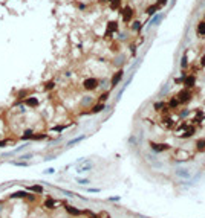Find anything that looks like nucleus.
Segmentation results:
<instances>
[{
    "label": "nucleus",
    "instance_id": "obj_1",
    "mask_svg": "<svg viewBox=\"0 0 205 218\" xmlns=\"http://www.w3.org/2000/svg\"><path fill=\"white\" fill-rule=\"evenodd\" d=\"M191 99V93L188 88H184V90H181L178 93V101H179V104H187V102H190Z\"/></svg>",
    "mask_w": 205,
    "mask_h": 218
},
{
    "label": "nucleus",
    "instance_id": "obj_2",
    "mask_svg": "<svg viewBox=\"0 0 205 218\" xmlns=\"http://www.w3.org/2000/svg\"><path fill=\"white\" fill-rule=\"evenodd\" d=\"M83 86H84L86 90H93V88L98 87V79H95V78H87V79H84Z\"/></svg>",
    "mask_w": 205,
    "mask_h": 218
},
{
    "label": "nucleus",
    "instance_id": "obj_3",
    "mask_svg": "<svg viewBox=\"0 0 205 218\" xmlns=\"http://www.w3.org/2000/svg\"><path fill=\"white\" fill-rule=\"evenodd\" d=\"M185 88H193L196 84V76L194 75H188V76H184V81H182Z\"/></svg>",
    "mask_w": 205,
    "mask_h": 218
},
{
    "label": "nucleus",
    "instance_id": "obj_4",
    "mask_svg": "<svg viewBox=\"0 0 205 218\" xmlns=\"http://www.w3.org/2000/svg\"><path fill=\"white\" fill-rule=\"evenodd\" d=\"M150 146H151V150L156 151V153H161V151H165V150L170 148L167 144H155V142H150Z\"/></svg>",
    "mask_w": 205,
    "mask_h": 218
},
{
    "label": "nucleus",
    "instance_id": "obj_5",
    "mask_svg": "<svg viewBox=\"0 0 205 218\" xmlns=\"http://www.w3.org/2000/svg\"><path fill=\"white\" fill-rule=\"evenodd\" d=\"M121 14H123V20L127 23V21H130L132 17H133V9H132L130 6H127V8H124V9H123Z\"/></svg>",
    "mask_w": 205,
    "mask_h": 218
},
{
    "label": "nucleus",
    "instance_id": "obj_6",
    "mask_svg": "<svg viewBox=\"0 0 205 218\" xmlns=\"http://www.w3.org/2000/svg\"><path fill=\"white\" fill-rule=\"evenodd\" d=\"M123 75H124V72H123V70H118V72L115 73L113 76H112V79H110V86H112V87H117V84H118L119 81H121Z\"/></svg>",
    "mask_w": 205,
    "mask_h": 218
},
{
    "label": "nucleus",
    "instance_id": "obj_7",
    "mask_svg": "<svg viewBox=\"0 0 205 218\" xmlns=\"http://www.w3.org/2000/svg\"><path fill=\"white\" fill-rule=\"evenodd\" d=\"M118 29V23L117 21H110V23L107 25V31H106V37H109V35H112L113 32H117Z\"/></svg>",
    "mask_w": 205,
    "mask_h": 218
},
{
    "label": "nucleus",
    "instance_id": "obj_8",
    "mask_svg": "<svg viewBox=\"0 0 205 218\" xmlns=\"http://www.w3.org/2000/svg\"><path fill=\"white\" fill-rule=\"evenodd\" d=\"M196 34L198 35H205V20L198 23V26H196Z\"/></svg>",
    "mask_w": 205,
    "mask_h": 218
},
{
    "label": "nucleus",
    "instance_id": "obj_9",
    "mask_svg": "<svg viewBox=\"0 0 205 218\" xmlns=\"http://www.w3.org/2000/svg\"><path fill=\"white\" fill-rule=\"evenodd\" d=\"M25 104L29 105V107H37L38 105V99L37 98H28V99L25 101Z\"/></svg>",
    "mask_w": 205,
    "mask_h": 218
},
{
    "label": "nucleus",
    "instance_id": "obj_10",
    "mask_svg": "<svg viewBox=\"0 0 205 218\" xmlns=\"http://www.w3.org/2000/svg\"><path fill=\"white\" fill-rule=\"evenodd\" d=\"M158 8H159V5H153V6H149V8H147V9H145V12H147V14H149V15H155V14H156V11H158Z\"/></svg>",
    "mask_w": 205,
    "mask_h": 218
},
{
    "label": "nucleus",
    "instance_id": "obj_11",
    "mask_svg": "<svg viewBox=\"0 0 205 218\" xmlns=\"http://www.w3.org/2000/svg\"><path fill=\"white\" fill-rule=\"evenodd\" d=\"M110 2V8L112 9H119L121 8V0H109Z\"/></svg>",
    "mask_w": 205,
    "mask_h": 218
},
{
    "label": "nucleus",
    "instance_id": "obj_12",
    "mask_svg": "<svg viewBox=\"0 0 205 218\" xmlns=\"http://www.w3.org/2000/svg\"><path fill=\"white\" fill-rule=\"evenodd\" d=\"M196 150L198 151H205V139H200L196 142Z\"/></svg>",
    "mask_w": 205,
    "mask_h": 218
},
{
    "label": "nucleus",
    "instance_id": "obj_13",
    "mask_svg": "<svg viewBox=\"0 0 205 218\" xmlns=\"http://www.w3.org/2000/svg\"><path fill=\"white\" fill-rule=\"evenodd\" d=\"M161 19H162V15H161V14H155V15H153V19L150 20V25L156 26V25L159 23V21H161Z\"/></svg>",
    "mask_w": 205,
    "mask_h": 218
},
{
    "label": "nucleus",
    "instance_id": "obj_14",
    "mask_svg": "<svg viewBox=\"0 0 205 218\" xmlns=\"http://www.w3.org/2000/svg\"><path fill=\"white\" fill-rule=\"evenodd\" d=\"M101 110H104V104L102 102H100V104H96L95 107L92 108V113H100Z\"/></svg>",
    "mask_w": 205,
    "mask_h": 218
},
{
    "label": "nucleus",
    "instance_id": "obj_15",
    "mask_svg": "<svg viewBox=\"0 0 205 218\" xmlns=\"http://www.w3.org/2000/svg\"><path fill=\"white\" fill-rule=\"evenodd\" d=\"M178 105H179V101H178V98H172L170 102H168V107H170V108H176Z\"/></svg>",
    "mask_w": 205,
    "mask_h": 218
},
{
    "label": "nucleus",
    "instance_id": "obj_16",
    "mask_svg": "<svg viewBox=\"0 0 205 218\" xmlns=\"http://www.w3.org/2000/svg\"><path fill=\"white\" fill-rule=\"evenodd\" d=\"M66 211H68L69 213H72V215H80V212L78 209H75V207H72V206H66Z\"/></svg>",
    "mask_w": 205,
    "mask_h": 218
},
{
    "label": "nucleus",
    "instance_id": "obj_17",
    "mask_svg": "<svg viewBox=\"0 0 205 218\" xmlns=\"http://www.w3.org/2000/svg\"><path fill=\"white\" fill-rule=\"evenodd\" d=\"M176 174H178V175H181V177H190V172H188V171H185V169H178V171H176Z\"/></svg>",
    "mask_w": 205,
    "mask_h": 218
},
{
    "label": "nucleus",
    "instance_id": "obj_18",
    "mask_svg": "<svg viewBox=\"0 0 205 218\" xmlns=\"http://www.w3.org/2000/svg\"><path fill=\"white\" fill-rule=\"evenodd\" d=\"M181 67L182 69H187V53L182 55V60H181Z\"/></svg>",
    "mask_w": 205,
    "mask_h": 218
},
{
    "label": "nucleus",
    "instance_id": "obj_19",
    "mask_svg": "<svg viewBox=\"0 0 205 218\" xmlns=\"http://www.w3.org/2000/svg\"><path fill=\"white\" fill-rule=\"evenodd\" d=\"M141 28H142L141 21H133V26H132V29H133V31H138V29H141Z\"/></svg>",
    "mask_w": 205,
    "mask_h": 218
},
{
    "label": "nucleus",
    "instance_id": "obj_20",
    "mask_svg": "<svg viewBox=\"0 0 205 218\" xmlns=\"http://www.w3.org/2000/svg\"><path fill=\"white\" fill-rule=\"evenodd\" d=\"M31 191H34V192H42L43 188L42 186H31Z\"/></svg>",
    "mask_w": 205,
    "mask_h": 218
},
{
    "label": "nucleus",
    "instance_id": "obj_21",
    "mask_svg": "<svg viewBox=\"0 0 205 218\" xmlns=\"http://www.w3.org/2000/svg\"><path fill=\"white\" fill-rule=\"evenodd\" d=\"M44 206H46V207H54V201H52V200L51 198H49V200H46V203H44Z\"/></svg>",
    "mask_w": 205,
    "mask_h": 218
},
{
    "label": "nucleus",
    "instance_id": "obj_22",
    "mask_svg": "<svg viewBox=\"0 0 205 218\" xmlns=\"http://www.w3.org/2000/svg\"><path fill=\"white\" fill-rule=\"evenodd\" d=\"M161 108H164V102H156V104H155V110H161Z\"/></svg>",
    "mask_w": 205,
    "mask_h": 218
},
{
    "label": "nucleus",
    "instance_id": "obj_23",
    "mask_svg": "<svg viewBox=\"0 0 205 218\" xmlns=\"http://www.w3.org/2000/svg\"><path fill=\"white\" fill-rule=\"evenodd\" d=\"M26 195H28L26 192H17V194H12L11 197H15L17 198V197H26Z\"/></svg>",
    "mask_w": 205,
    "mask_h": 218
},
{
    "label": "nucleus",
    "instance_id": "obj_24",
    "mask_svg": "<svg viewBox=\"0 0 205 218\" xmlns=\"http://www.w3.org/2000/svg\"><path fill=\"white\" fill-rule=\"evenodd\" d=\"M107 96H109V93H102V95L100 96V101H101V102H104L106 99H107Z\"/></svg>",
    "mask_w": 205,
    "mask_h": 218
},
{
    "label": "nucleus",
    "instance_id": "obj_25",
    "mask_svg": "<svg viewBox=\"0 0 205 218\" xmlns=\"http://www.w3.org/2000/svg\"><path fill=\"white\" fill-rule=\"evenodd\" d=\"M200 67H205V55L200 56Z\"/></svg>",
    "mask_w": 205,
    "mask_h": 218
},
{
    "label": "nucleus",
    "instance_id": "obj_26",
    "mask_svg": "<svg viewBox=\"0 0 205 218\" xmlns=\"http://www.w3.org/2000/svg\"><path fill=\"white\" fill-rule=\"evenodd\" d=\"M158 5H159V6H165V5H167V0H159Z\"/></svg>",
    "mask_w": 205,
    "mask_h": 218
},
{
    "label": "nucleus",
    "instance_id": "obj_27",
    "mask_svg": "<svg viewBox=\"0 0 205 218\" xmlns=\"http://www.w3.org/2000/svg\"><path fill=\"white\" fill-rule=\"evenodd\" d=\"M52 87H54V82H52V81L46 84V88H52Z\"/></svg>",
    "mask_w": 205,
    "mask_h": 218
},
{
    "label": "nucleus",
    "instance_id": "obj_28",
    "mask_svg": "<svg viewBox=\"0 0 205 218\" xmlns=\"http://www.w3.org/2000/svg\"><path fill=\"white\" fill-rule=\"evenodd\" d=\"M3 145H5V142H0V146H3Z\"/></svg>",
    "mask_w": 205,
    "mask_h": 218
}]
</instances>
